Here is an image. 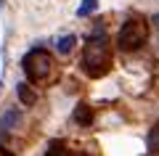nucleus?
I'll list each match as a JSON object with an SVG mask.
<instances>
[{
  "mask_svg": "<svg viewBox=\"0 0 159 156\" xmlns=\"http://www.w3.org/2000/svg\"><path fill=\"white\" fill-rule=\"evenodd\" d=\"M111 66V53H109V42L103 34H90L82 45V72L88 77L98 79L109 72Z\"/></svg>",
  "mask_w": 159,
  "mask_h": 156,
  "instance_id": "nucleus-1",
  "label": "nucleus"
},
{
  "mask_svg": "<svg viewBox=\"0 0 159 156\" xmlns=\"http://www.w3.org/2000/svg\"><path fill=\"white\" fill-rule=\"evenodd\" d=\"M21 69H24V77L29 82L40 85V82H45V79H51V74H53V56L43 48H32L21 58Z\"/></svg>",
  "mask_w": 159,
  "mask_h": 156,
  "instance_id": "nucleus-2",
  "label": "nucleus"
},
{
  "mask_svg": "<svg viewBox=\"0 0 159 156\" xmlns=\"http://www.w3.org/2000/svg\"><path fill=\"white\" fill-rule=\"evenodd\" d=\"M146 40H148V24L143 19H127L122 24V29H119V34H117V48L125 50V53H133Z\"/></svg>",
  "mask_w": 159,
  "mask_h": 156,
  "instance_id": "nucleus-3",
  "label": "nucleus"
},
{
  "mask_svg": "<svg viewBox=\"0 0 159 156\" xmlns=\"http://www.w3.org/2000/svg\"><path fill=\"white\" fill-rule=\"evenodd\" d=\"M16 95H19V100H21L24 106H34V103H37V93H34L27 82H19L16 85Z\"/></svg>",
  "mask_w": 159,
  "mask_h": 156,
  "instance_id": "nucleus-4",
  "label": "nucleus"
},
{
  "mask_svg": "<svg viewBox=\"0 0 159 156\" xmlns=\"http://www.w3.org/2000/svg\"><path fill=\"white\" fill-rule=\"evenodd\" d=\"M74 122L82 124V127H90L93 124V109L85 106V103H80V106L74 109Z\"/></svg>",
  "mask_w": 159,
  "mask_h": 156,
  "instance_id": "nucleus-5",
  "label": "nucleus"
},
{
  "mask_svg": "<svg viewBox=\"0 0 159 156\" xmlns=\"http://www.w3.org/2000/svg\"><path fill=\"white\" fill-rule=\"evenodd\" d=\"M19 119H21V111H16V109H8V111L0 117V130H11V127H16Z\"/></svg>",
  "mask_w": 159,
  "mask_h": 156,
  "instance_id": "nucleus-6",
  "label": "nucleus"
},
{
  "mask_svg": "<svg viewBox=\"0 0 159 156\" xmlns=\"http://www.w3.org/2000/svg\"><path fill=\"white\" fill-rule=\"evenodd\" d=\"M146 148L148 154H159V124H154L146 132Z\"/></svg>",
  "mask_w": 159,
  "mask_h": 156,
  "instance_id": "nucleus-7",
  "label": "nucleus"
},
{
  "mask_svg": "<svg viewBox=\"0 0 159 156\" xmlns=\"http://www.w3.org/2000/svg\"><path fill=\"white\" fill-rule=\"evenodd\" d=\"M74 42H77V37H74V34H66V37H61V40L56 42V50L61 53V56H66V53H72Z\"/></svg>",
  "mask_w": 159,
  "mask_h": 156,
  "instance_id": "nucleus-8",
  "label": "nucleus"
},
{
  "mask_svg": "<svg viewBox=\"0 0 159 156\" xmlns=\"http://www.w3.org/2000/svg\"><path fill=\"white\" fill-rule=\"evenodd\" d=\"M96 11H98V0H82V6L77 8V16L85 19V16H90V13H96Z\"/></svg>",
  "mask_w": 159,
  "mask_h": 156,
  "instance_id": "nucleus-9",
  "label": "nucleus"
},
{
  "mask_svg": "<svg viewBox=\"0 0 159 156\" xmlns=\"http://www.w3.org/2000/svg\"><path fill=\"white\" fill-rule=\"evenodd\" d=\"M151 24H154V27L159 29V13H154V16H151Z\"/></svg>",
  "mask_w": 159,
  "mask_h": 156,
  "instance_id": "nucleus-10",
  "label": "nucleus"
},
{
  "mask_svg": "<svg viewBox=\"0 0 159 156\" xmlns=\"http://www.w3.org/2000/svg\"><path fill=\"white\" fill-rule=\"evenodd\" d=\"M77 156H80V154H77Z\"/></svg>",
  "mask_w": 159,
  "mask_h": 156,
  "instance_id": "nucleus-11",
  "label": "nucleus"
}]
</instances>
